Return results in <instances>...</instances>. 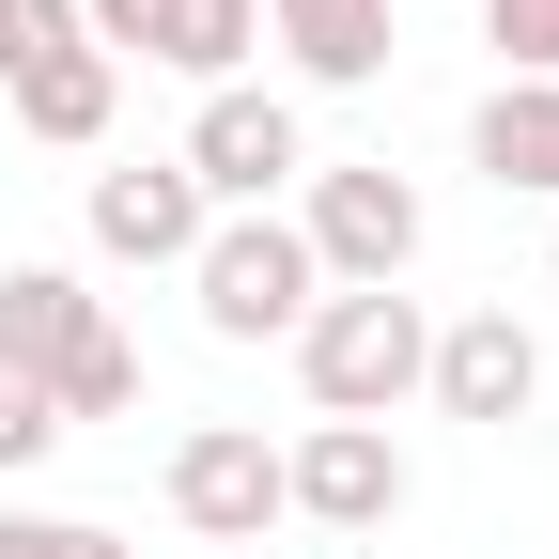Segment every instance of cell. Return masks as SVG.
<instances>
[{
    "label": "cell",
    "instance_id": "6da1fadb",
    "mask_svg": "<svg viewBox=\"0 0 559 559\" xmlns=\"http://www.w3.org/2000/svg\"><path fill=\"white\" fill-rule=\"evenodd\" d=\"M419 358H436V311L404 296H311V326H296V389H311V419H389L404 389H419Z\"/></svg>",
    "mask_w": 559,
    "mask_h": 559
},
{
    "label": "cell",
    "instance_id": "7a4b0ae2",
    "mask_svg": "<svg viewBox=\"0 0 559 559\" xmlns=\"http://www.w3.org/2000/svg\"><path fill=\"white\" fill-rule=\"evenodd\" d=\"M296 249H311V280H326V296H389V280L419 264V187H404L389 156H358V171H311V202H296Z\"/></svg>",
    "mask_w": 559,
    "mask_h": 559
},
{
    "label": "cell",
    "instance_id": "3957f363",
    "mask_svg": "<svg viewBox=\"0 0 559 559\" xmlns=\"http://www.w3.org/2000/svg\"><path fill=\"white\" fill-rule=\"evenodd\" d=\"M187 296H202V326H218V342H296L326 280H311L296 218H218V234L187 249Z\"/></svg>",
    "mask_w": 559,
    "mask_h": 559
},
{
    "label": "cell",
    "instance_id": "277c9868",
    "mask_svg": "<svg viewBox=\"0 0 559 559\" xmlns=\"http://www.w3.org/2000/svg\"><path fill=\"white\" fill-rule=\"evenodd\" d=\"M187 187H202V218H264L280 187H311V140H296V109L280 94H202V124H187V156H171Z\"/></svg>",
    "mask_w": 559,
    "mask_h": 559
},
{
    "label": "cell",
    "instance_id": "5b68a950",
    "mask_svg": "<svg viewBox=\"0 0 559 559\" xmlns=\"http://www.w3.org/2000/svg\"><path fill=\"white\" fill-rule=\"evenodd\" d=\"M171 528L218 544V559H264L280 528V451L249 436V419H202V436H171Z\"/></svg>",
    "mask_w": 559,
    "mask_h": 559
},
{
    "label": "cell",
    "instance_id": "8992f818",
    "mask_svg": "<svg viewBox=\"0 0 559 559\" xmlns=\"http://www.w3.org/2000/svg\"><path fill=\"white\" fill-rule=\"evenodd\" d=\"M280 513H311V528H389V513H404L389 419H311V436L280 451Z\"/></svg>",
    "mask_w": 559,
    "mask_h": 559
},
{
    "label": "cell",
    "instance_id": "52a82bcc",
    "mask_svg": "<svg viewBox=\"0 0 559 559\" xmlns=\"http://www.w3.org/2000/svg\"><path fill=\"white\" fill-rule=\"evenodd\" d=\"M419 389H436L451 419H498V436H513V419L544 404V342H528L513 311H466V326H436V358H419Z\"/></svg>",
    "mask_w": 559,
    "mask_h": 559
},
{
    "label": "cell",
    "instance_id": "ba28073f",
    "mask_svg": "<svg viewBox=\"0 0 559 559\" xmlns=\"http://www.w3.org/2000/svg\"><path fill=\"white\" fill-rule=\"evenodd\" d=\"M202 234H218V218H202V187H187L171 156H140V171H94V249H109V264H187Z\"/></svg>",
    "mask_w": 559,
    "mask_h": 559
},
{
    "label": "cell",
    "instance_id": "9c48e42d",
    "mask_svg": "<svg viewBox=\"0 0 559 559\" xmlns=\"http://www.w3.org/2000/svg\"><path fill=\"white\" fill-rule=\"evenodd\" d=\"M466 156L498 202H559V79H498L466 109Z\"/></svg>",
    "mask_w": 559,
    "mask_h": 559
},
{
    "label": "cell",
    "instance_id": "30bf717a",
    "mask_svg": "<svg viewBox=\"0 0 559 559\" xmlns=\"http://www.w3.org/2000/svg\"><path fill=\"white\" fill-rule=\"evenodd\" d=\"M94 326H109V296H79L62 264H0V373H32V389H47Z\"/></svg>",
    "mask_w": 559,
    "mask_h": 559
},
{
    "label": "cell",
    "instance_id": "8fae6325",
    "mask_svg": "<svg viewBox=\"0 0 559 559\" xmlns=\"http://www.w3.org/2000/svg\"><path fill=\"white\" fill-rule=\"evenodd\" d=\"M264 47H296V79L358 94L389 79V0H264Z\"/></svg>",
    "mask_w": 559,
    "mask_h": 559
},
{
    "label": "cell",
    "instance_id": "7c38bea8",
    "mask_svg": "<svg viewBox=\"0 0 559 559\" xmlns=\"http://www.w3.org/2000/svg\"><path fill=\"white\" fill-rule=\"evenodd\" d=\"M0 94H16V124H32V140L94 156V140H109V94H124V62H109V47H62V62H32V79H0Z\"/></svg>",
    "mask_w": 559,
    "mask_h": 559
},
{
    "label": "cell",
    "instance_id": "4fadbf2b",
    "mask_svg": "<svg viewBox=\"0 0 559 559\" xmlns=\"http://www.w3.org/2000/svg\"><path fill=\"white\" fill-rule=\"evenodd\" d=\"M249 47H264V0H156V32H140V62H171L202 94H234Z\"/></svg>",
    "mask_w": 559,
    "mask_h": 559
},
{
    "label": "cell",
    "instance_id": "5bb4252c",
    "mask_svg": "<svg viewBox=\"0 0 559 559\" xmlns=\"http://www.w3.org/2000/svg\"><path fill=\"white\" fill-rule=\"evenodd\" d=\"M47 404H62V436H79V419H124V404H140V342H124V326H94L79 358L47 373Z\"/></svg>",
    "mask_w": 559,
    "mask_h": 559
},
{
    "label": "cell",
    "instance_id": "9a60e30c",
    "mask_svg": "<svg viewBox=\"0 0 559 559\" xmlns=\"http://www.w3.org/2000/svg\"><path fill=\"white\" fill-rule=\"evenodd\" d=\"M481 47L498 79H559V0H481Z\"/></svg>",
    "mask_w": 559,
    "mask_h": 559
},
{
    "label": "cell",
    "instance_id": "2e32d148",
    "mask_svg": "<svg viewBox=\"0 0 559 559\" xmlns=\"http://www.w3.org/2000/svg\"><path fill=\"white\" fill-rule=\"evenodd\" d=\"M62 47H79V0H0V79H32Z\"/></svg>",
    "mask_w": 559,
    "mask_h": 559
},
{
    "label": "cell",
    "instance_id": "e0dca14e",
    "mask_svg": "<svg viewBox=\"0 0 559 559\" xmlns=\"http://www.w3.org/2000/svg\"><path fill=\"white\" fill-rule=\"evenodd\" d=\"M0 559H140V544H109L79 513H0Z\"/></svg>",
    "mask_w": 559,
    "mask_h": 559
},
{
    "label": "cell",
    "instance_id": "ac0fdd59",
    "mask_svg": "<svg viewBox=\"0 0 559 559\" xmlns=\"http://www.w3.org/2000/svg\"><path fill=\"white\" fill-rule=\"evenodd\" d=\"M47 451H62V404L32 373H0V466H47Z\"/></svg>",
    "mask_w": 559,
    "mask_h": 559
},
{
    "label": "cell",
    "instance_id": "d6986e66",
    "mask_svg": "<svg viewBox=\"0 0 559 559\" xmlns=\"http://www.w3.org/2000/svg\"><path fill=\"white\" fill-rule=\"evenodd\" d=\"M140 32H156V0H79V47H109V62H124Z\"/></svg>",
    "mask_w": 559,
    "mask_h": 559
}]
</instances>
